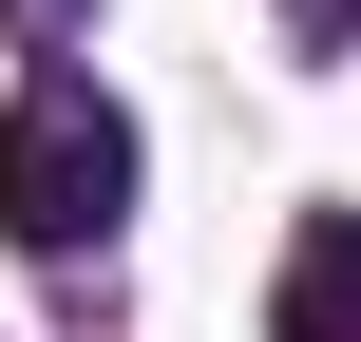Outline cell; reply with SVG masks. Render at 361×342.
<instances>
[{
    "mask_svg": "<svg viewBox=\"0 0 361 342\" xmlns=\"http://www.w3.org/2000/svg\"><path fill=\"white\" fill-rule=\"evenodd\" d=\"M0 19H19V38H76V19H95V0H0Z\"/></svg>",
    "mask_w": 361,
    "mask_h": 342,
    "instance_id": "3",
    "label": "cell"
},
{
    "mask_svg": "<svg viewBox=\"0 0 361 342\" xmlns=\"http://www.w3.org/2000/svg\"><path fill=\"white\" fill-rule=\"evenodd\" d=\"M267 342H361V209H324V228L286 248V305H267Z\"/></svg>",
    "mask_w": 361,
    "mask_h": 342,
    "instance_id": "2",
    "label": "cell"
},
{
    "mask_svg": "<svg viewBox=\"0 0 361 342\" xmlns=\"http://www.w3.org/2000/svg\"><path fill=\"white\" fill-rule=\"evenodd\" d=\"M114 228H133V114L95 76H19V114H0V248L95 267Z\"/></svg>",
    "mask_w": 361,
    "mask_h": 342,
    "instance_id": "1",
    "label": "cell"
}]
</instances>
